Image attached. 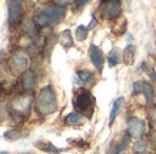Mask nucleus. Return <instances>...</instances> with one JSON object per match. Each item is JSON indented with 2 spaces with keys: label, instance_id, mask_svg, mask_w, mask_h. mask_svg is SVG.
Masks as SVG:
<instances>
[{
  "label": "nucleus",
  "instance_id": "7",
  "mask_svg": "<svg viewBox=\"0 0 156 154\" xmlns=\"http://www.w3.org/2000/svg\"><path fill=\"white\" fill-rule=\"evenodd\" d=\"M9 9H7V19H9V26L10 27H16L20 23H23V16L24 10L22 3L14 2V0H9Z\"/></svg>",
  "mask_w": 156,
  "mask_h": 154
},
{
  "label": "nucleus",
  "instance_id": "30",
  "mask_svg": "<svg viewBox=\"0 0 156 154\" xmlns=\"http://www.w3.org/2000/svg\"><path fill=\"white\" fill-rule=\"evenodd\" d=\"M0 154H9V153H6V151H0Z\"/></svg>",
  "mask_w": 156,
  "mask_h": 154
},
{
  "label": "nucleus",
  "instance_id": "11",
  "mask_svg": "<svg viewBox=\"0 0 156 154\" xmlns=\"http://www.w3.org/2000/svg\"><path fill=\"white\" fill-rule=\"evenodd\" d=\"M22 89L23 91H29V93H32L36 87V83H37V77H36V73L33 70H26L22 74Z\"/></svg>",
  "mask_w": 156,
  "mask_h": 154
},
{
  "label": "nucleus",
  "instance_id": "29",
  "mask_svg": "<svg viewBox=\"0 0 156 154\" xmlns=\"http://www.w3.org/2000/svg\"><path fill=\"white\" fill-rule=\"evenodd\" d=\"M123 2H125V5H130V0H123Z\"/></svg>",
  "mask_w": 156,
  "mask_h": 154
},
{
  "label": "nucleus",
  "instance_id": "24",
  "mask_svg": "<svg viewBox=\"0 0 156 154\" xmlns=\"http://www.w3.org/2000/svg\"><path fill=\"white\" fill-rule=\"evenodd\" d=\"M55 6H59V7H65L66 9L67 6H73L76 3V0H53Z\"/></svg>",
  "mask_w": 156,
  "mask_h": 154
},
{
  "label": "nucleus",
  "instance_id": "17",
  "mask_svg": "<svg viewBox=\"0 0 156 154\" xmlns=\"http://www.w3.org/2000/svg\"><path fill=\"white\" fill-rule=\"evenodd\" d=\"M135 56H136V47L133 44H128L126 49L123 50V61H125V64H132L133 60H135Z\"/></svg>",
  "mask_w": 156,
  "mask_h": 154
},
{
  "label": "nucleus",
  "instance_id": "9",
  "mask_svg": "<svg viewBox=\"0 0 156 154\" xmlns=\"http://www.w3.org/2000/svg\"><path fill=\"white\" fill-rule=\"evenodd\" d=\"M136 94H143L145 98H146V103H152L153 100V86L151 83H147L145 80H139V81H135L133 84V96Z\"/></svg>",
  "mask_w": 156,
  "mask_h": 154
},
{
  "label": "nucleus",
  "instance_id": "28",
  "mask_svg": "<svg viewBox=\"0 0 156 154\" xmlns=\"http://www.w3.org/2000/svg\"><path fill=\"white\" fill-rule=\"evenodd\" d=\"M2 60H3V51H0V63H2Z\"/></svg>",
  "mask_w": 156,
  "mask_h": 154
},
{
  "label": "nucleus",
  "instance_id": "21",
  "mask_svg": "<svg viewBox=\"0 0 156 154\" xmlns=\"http://www.w3.org/2000/svg\"><path fill=\"white\" fill-rule=\"evenodd\" d=\"M119 61H120V51H119L118 49H115V50H112L109 53L108 64L110 66V67H115L116 64H119Z\"/></svg>",
  "mask_w": 156,
  "mask_h": 154
},
{
  "label": "nucleus",
  "instance_id": "15",
  "mask_svg": "<svg viewBox=\"0 0 156 154\" xmlns=\"http://www.w3.org/2000/svg\"><path fill=\"white\" fill-rule=\"evenodd\" d=\"M129 139H130V135L126 133V134L123 135L122 137V140L120 141H118L116 144L110 149V151H109V154H120L123 151V150L126 149L128 147V143H129Z\"/></svg>",
  "mask_w": 156,
  "mask_h": 154
},
{
  "label": "nucleus",
  "instance_id": "3",
  "mask_svg": "<svg viewBox=\"0 0 156 154\" xmlns=\"http://www.w3.org/2000/svg\"><path fill=\"white\" fill-rule=\"evenodd\" d=\"M66 16V9L59 7V6H48L36 14L34 22L37 24V27H52L55 24L63 20Z\"/></svg>",
  "mask_w": 156,
  "mask_h": 154
},
{
  "label": "nucleus",
  "instance_id": "6",
  "mask_svg": "<svg viewBox=\"0 0 156 154\" xmlns=\"http://www.w3.org/2000/svg\"><path fill=\"white\" fill-rule=\"evenodd\" d=\"M29 66V57L24 51H16L9 59V67L10 70L16 74H23L27 70Z\"/></svg>",
  "mask_w": 156,
  "mask_h": 154
},
{
  "label": "nucleus",
  "instance_id": "12",
  "mask_svg": "<svg viewBox=\"0 0 156 154\" xmlns=\"http://www.w3.org/2000/svg\"><path fill=\"white\" fill-rule=\"evenodd\" d=\"M76 76H77V79L80 80L85 86H92V84L96 83L95 73H93V71H90V70H86V69H83V70H77Z\"/></svg>",
  "mask_w": 156,
  "mask_h": 154
},
{
  "label": "nucleus",
  "instance_id": "32",
  "mask_svg": "<svg viewBox=\"0 0 156 154\" xmlns=\"http://www.w3.org/2000/svg\"><path fill=\"white\" fill-rule=\"evenodd\" d=\"M155 64H156V56H155Z\"/></svg>",
  "mask_w": 156,
  "mask_h": 154
},
{
  "label": "nucleus",
  "instance_id": "2",
  "mask_svg": "<svg viewBox=\"0 0 156 154\" xmlns=\"http://www.w3.org/2000/svg\"><path fill=\"white\" fill-rule=\"evenodd\" d=\"M34 96L29 91H23V93L16 94L12 100H10V106H9V111L12 114V117L14 118H20L23 120L29 116V113L32 110L34 104Z\"/></svg>",
  "mask_w": 156,
  "mask_h": 154
},
{
  "label": "nucleus",
  "instance_id": "13",
  "mask_svg": "<svg viewBox=\"0 0 156 154\" xmlns=\"http://www.w3.org/2000/svg\"><path fill=\"white\" fill-rule=\"evenodd\" d=\"M86 117L83 116V114H80V113L77 111H73L70 113V114H67L66 117H65V124H67V126H76V124H82V123H85Z\"/></svg>",
  "mask_w": 156,
  "mask_h": 154
},
{
  "label": "nucleus",
  "instance_id": "27",
  "mask_svg": "<svg viewBox=\"0 0 156 154\" xmlns=\"http://www.w3.org/2000/svg\"><path fill=\"white\" fill-rule=\"evenodd\" d=\"M143 69L146 70V73H147V74H149V77H151V79H152V80H153V81H155V83H156V73H155V71H153V69H152V67H147V66H146V63L143 64Z\"/></svg>",
  "mask_w": 156,
  "mask_h": 154
},
{
  "label": "nucleus",
  "instance_id": "31",
  "mask_svg": "<svg viewBox=\"0 0 156 154\" xmlns=\"http://www.w3.org/2000/svg\"><path fill=\"white\" fill-rule=\"evenodd\" d=\"M14 2H19V3H22V2H24V0H14Z\"/></svg>",
  "mask_w": 156,
  "mask_h": 154
},
{
  "label": "nucleus",
  "instance_id": "25",
  "mask_svg": "<svg viewBox=\"0 0 156 154\" xmlns=\"http://www.w3.org/2000/svg\"><path fill=\"white\" fill-rule=\"evenodd\" d=\"M149 120H151V124H152V128L156 130V106L149 108Z\"/></svg>",
  "mask_w": 156,
  "mask_h": 154
},
{
  "label": "nucleus",
  "instance_id": "20",
  "mask_svg": "<svg viewBox=\"0 0 156 154\" xmlns=\"http://www.w3.org/2000/svg\"><path fill=\"white\" fill-rule=\"evenodd\" d=\"M123 104V98L119 97L116 98V101L113 103V106H112V111H110V117H109V124L112 126L115 123V120H116V117H118L119 111H120V107H122Z\"/></svg>",
  "mask_w": 156,
  "mask_h": 154
},
{
  "label": "nucleus",
  "instance_id": "33",
  "mask_svg": "<svg viewBox=\"0 0 156 154\" xmlns=\"http://www.w3.org/2000/svg\"><path fill=\"white\" fill-rule=\"evenodd\" d=\"M24 154H30V153H24Z\"/></svg>",
  "mask_w": 156,
  "mask_h": 154
},
{
  "label": "nucleus",
  "instance_id": "5",
  "mask_svg": "<svg viewBox=\"0 0 156 154\" xmlns=\"http://www.w3.org/2000/svg\"><path fill=\"white\" fill-rule=\"evenodd\" d=\"M99 13L105 20H118L122 14V0H100Z\"/></svg>",
  "mask_w": 156,
  "mask_h": 154
},
{
  "label": "nucleus",
  "instance_id": "4",
  "mask_svg": "<svg viewBox=\"0 0 156 154\" xmlns=\"http://www.w3.org/2000/svg\"><path fill=\"white\" fill-rule=\"evenodd\" d=\"M73 107L77 113H80L86 118L92 117L93 111H95V97L90 93L89 90L80 89L75 94L73 98Z\"/></svg>",
  "mask_w": 156,
  "mask_h": 154
},
{
  "label": "nucleus",
  "instance_id": "1",
  "mask_svg": "<svg viewBox=\"0 0 156 154\" xmlns=\"http://www.w3.org/2000/svg\"><path fill=\"white\" fill-rule=\"evenodd\" d=\"M34 108L40 116H50L57 110V97L53 87L44 86L39 90L36 100H34Z\"/></svg>",
  "mask_w": 156,
  "mask_h": 154
},
{
  "label": "nucleus",
  "instance_id": "18",
  "mask_svg": "<svg viewBox=\"0 0 156 154\" xmlns=\"http://www.w3.org/2000/svg\"><path fill=\"white\" fill-rule=\"evenodd\" d=\"M59 42L65 49H69V47L73 46V37H72L70 30H63V32L59 34Z\"/></svg>",
  "mask_w": 156,
  "mask_h": 154
},
{
  "label": "nucleus",
  "instance_id": "26",
  "mask_svg": "<svg viewBox=\"0 0 156 154\" xmlns=\"http://www.w3.org/2000/svg\"><path fill=\"white\" fill-rule=\"evenodd\" d=\"M149 144L153 149V151H156V130H152L149 134Z\"/></svg>",
  "mask_w": 156,
  "mask_h": 154
},
{
  "label": "nucleus",
  "instance_id": "16",
  "mask_svg": "<svg viewBox=\"0 0 156 154\" xmlns=\"http://www.w3.org/2000/svg\"><path fill=\"white\" fill-rule=\"evenodd\" d=\"M23 30L24 33L30 36V37H34L37 34V24L34 22V19H27L23 22Z\"/></svg>",
  "mask_w": 156,
  "mask_h": 154
},
{
  "label": "nucleus",
  "instance_id": "8",
  "mask_svg": "<svg viewBox=\"0 0 156 154\" xmlns=\"http://www.w3.org/2000/svg\"><path fill=\"white\" fill-rule=\"evenodd\" d=\"M145 131H146V124L143 121L142 118H139V117H130L128 120V133L130 137L133 139H140L143 134H145Z\"/></svg>",
  "mask_w": 156,
  "mask_h": 154
},
{
  "label": "nucleus",
  "instance_id": "10",
  "mask_svg": "<svg viewBox=\"0 0 156 154\" xmlns=\"http://www.w3.org/2000/svg\"><path fill=\"white\" fill-rule=\"evenodd\" d=\"M89 59L92 61V64L96 67V70L102 73L103 71V66H105V56L102 50L95 44H90L89 47Z\"/></svg>",
  "mask_w": 156,
  "mask_h": 154
},
{
  "label": "nucleus",
  "instance_id": "14",
  "mask_svg": "<svg viewBox=\"0 0 156 154\" xmlns=\"http://www.w3.org/2000/svg\"><path fill=\"white\" fill-rule=\"evenodd\" d=\"M34 145L37 147L39 150H42V151H44V153H50V154H59L62 151L60 149H57V147H55V145L52 144V143H49V141H36L34 143Z\"/></svg>",
  "mask_w": 156,
  "mask_h": 154
},
{
  "label": "nucleus",
  "instance_id": "34",
  "mask_svg": "<svg viewBox=\"0 0 156 154\" xmlns=\"http://www.w3.org/2000/svg\"><path fill=\"white\" fill-rule=\"evenodd\" d=\"M155 98H156V96H155Z\"/></svg>",
  "mask_w": 156,
  "mask_h": 154
},
{
  "label": "nucleus",
  "instance_id": "23",
  "mask_svg": "<svg viewBox=\"0 0 156 154\" xmlns=\"http://www.w3.org/2000/svg\"><path fill=\"white\" fill-rule=\"evenodd\" d=\"M132 149L133 151L136 154H143V153H146V149H147V141L146 140H139L135 143V144L132 145Z\"/></svg>",
  "mask_w": 156,
  "mask_h": 154
},
{
  "label": "nucleus",
  "instance_id": "19",
  "mask_svg": "<svg viewBox=\"0 0 156 154\" xmlns=\"http://www.w3.org/2000/svg\"><path fill=\"white\" fill-rule=\"evenodd\" d=\"M23 137H27V131L22 130V128H13V130L5 133V139L7 140H19V139H23Z\"/></svg>",
  "mask_w": 156,
  "mask_h": 154
},
{
  "label": "nucleus",
  "instance_id": "22",
  "mask_svg": "<svg viewBox=\"0 0 156 154\" xmlns=\"http://www.w3.org/2000/svg\"><path fill=\"white\" fill-rule=\"evenodd\" d=\"M87 34H89V27L87 26L82 24V26H79L76 29V39H77V42H85Z\"/></svg>",
  "mask_w": 156,
  "mask_h": 154
}]
</instances>
